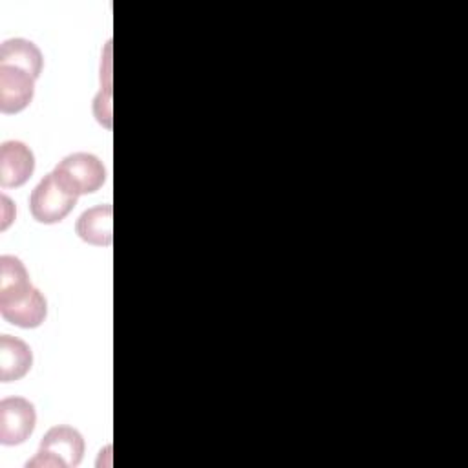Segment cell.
Returning a JSON list of instances; mask_svg holds the SVG:
<instances>
[{
  "label": "cell",
  "mask_w": 468,
  "mask_h": 468,
  "mask_svg": "<svg viewBox=\"0 0 468 468\" xmlns=\"http://www.w3.org/2000/svg\"><path fill=\"white\" fill-rule=\"evenodd\" d=\"M37 424L33 402L24 397H7L0 402V442L16 446L29 439Z\"/></svg>",
  "instance_id": "5b68a950"
},
{
  "label": "cell",
  "mask_w": 468,
  "mask_h": 468,
  "mask_svg": "<svg viewBox=\"0 0 468 468\" xmlns=\"http://www.w3.org/2000/svg\"><path fill=\"white\" fill-rule=\"evenodd\" d=\"M84 455V439L79 430L60 424L48 430L40 441L37 455L27 461L29 466L44 468H73L82 461Z\"/></svg>",
  "instance_id": "7a4b0ae2"
},
{
  "label": "cell",
  "mask_w": 468,
  "mask_h": 468,
  "mask_svg": "<svg viewBox=\"0 0 468 468\" xmlns=\"http://www.w3.org/2000/svg\"><path fill=\"white\" fill-rule=\"evenodd\" d=\"M77 197L69 192L53 172L44 176L40 183L33 188L29 197L31 216L44 225L60 223L77 205Z\"/></svg>",
  "instance_id": "3957f363"
},
{
  "label": "cell",
  "mask_w": 468,
  "mask_h": 468,
  "mask_svg": "<svg viewBox=\"0 0 468 468\" xmlns=\"http://www.w3.org/2000/svg\"><path fill=\"white\" fill-rule=\"evenodd\" d=\"M33 366L31 347L11 335L0 336V380L13 382L27 375Z\"/></svg>",
  "instance_id": "ba28073f"
},
{
  "label": "cell",
  "mask_w": 468,
  "mask_h": 468,
  "mask_svg": "<svg viewBox=\"0 0 468 468\" xmlns=\"http://www.w3.org/2000/svg\"><path fill=\"white\" fill-rule=\"evenodd\" d=\"M57 179L75 196L97 192L106 181L102 161L88 152L66 155L53 170Z\"/></svg>",
  "instance_id": "277c9868"
},
{
  "label": "cell",
  "mask_w": 468,
  "mask_h": 468,
  "mask_svg": "<svg viewBox=\"0 0 468 468\" xmlns=\"http://www.w3.org/2000/svg\"><path fill=\"white\" fill-rule=\"evenodd\" d=\"M0 66L20 68V69L27 71L29 75H33L35 79H38V75L42 73L44 58H42L40 49L31 40L16 37V38H7L2 42Z\"/></svg>",
  "instance_id": "30bf717a"
},
{
  "label": "cell",
  "mask_w": 468,
  "mask_h": 468,
  "mask_svg": "<svg viewBox=\"0 0 468 468\" xmlns=\"http://www.w3.org/2000/svg\"><path fill=\"white\" fill-rule=\"evenodd\" d=\"M112 214L113 208L110 203L95 205L79 216L75 232L90 245L108 247L112 245Z\"/></svg>",
  "instance_id": "9c48e42d"
},
{
  "label": "cell",
  "mask_w": 468,
  "mask_h": 468,
  "mask_svg": "<svg viewBox=\"0 0 468 468\" xmlns=\"http://www.w3.org/2000/svg\"><path fill=\"white\" fill-rule=\"evenodd\" d=\"M35 77L15 66H0V112L18 113L35 95Z\"/></svg>",
  "instance_id": "8992f818"
},
{
  "label": "cell",
  "mask_w": 468,
  "mask_h": 468,
  "mask_svg": "<svg viewBox=\"0 0 468 468\" xmlns=\"http://www.w3.org/2000/svg\"><path fill=\"white\" fill-rule=\"evenodd\" d=\"M0 313L24 329L38 327L48 314L46 298L29 282L27 269L16 256L0 258Z\"/></svg>",
  "instance_id": "6da1fadb"
},
{
  "label": "cell",
  "mask_w": 468,
  "mask_h": 468,
  "mask_svg": "<svg viewBox=\"0 0 468 468\" xmlns=\"http://www.w3.org/2000/svg\"><path fill=\"white\" fill-rule=\"evenodd\" d=\"M35 170V155L22 141H5L0 146V186H22Z\"/></svg>",
  "instance_id": "52a82bcc"
}]
</instances>
